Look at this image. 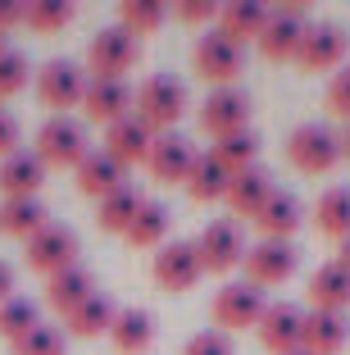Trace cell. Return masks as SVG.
I'll use <instances>...</instances> for the list:
<instances>
[{"instance_id": "20", "label": "cell", "mask_w": 350, "mask_h": 355, "mask_svg": "<svg viewBox=\"0 0 350 355\" xmlns=\"http://www.w3.org/2000/svg\"><path fill=\"white\" fill-rule=\"evenodd\" d=\"M132 101H137V92L128 83H87V96H82V110H87V119L91 123H119V119H128L132 114Z\"/></svg>"}, {"instance_id": "34", "label": "cell", "mask_w": 350, "mask_h": 355, "mask_svg": "<svg viewBox=\"0 0 350 355\" xmlns=\"http://www.w3.org/2000/svg\"><path fill=\"white\" fill-rule=\"evenodd\" d=\"M168 5L164 0H123V5H119V28L123 32H132L137 42H141V37H150V32H159L168 23Z\"/></svg>"}, {"instance_id": "8", "label": "cell", "mask_w": 350, "mask_h": 355, "mask_svg": "<svg viewBox=\"0 0 350 355\" xmlns=\"http://www.w3.org/2000/svg\"><path fill=\"white\" fill-rule=\"evenodd\" d=\"M87 83H91V78L82 73V64H73V60H46L42 73H37V101H42L51 114H69L73 105H82Z\"/></svg>"}, {"instance_id": "16", "label": "cell", "mask_w": 350, "mask_h": 355, "mask_svg": "<svg viewBox=\"0 0 350 355\" xmlns=\"http://www.w3.org/2000/svg\"><path fill=\"white\" fill-rule=\"evenodd\" d=\"M255 333H259V342H264V351H273V355H296L300 351V337H305V310H300V305H291V301L268 305Z\"/></svg>"}, {"instance_id": "32", "label": "cell", "mask_w": 350, "mask_h": 355, "mask_svg": "<svg viewBox=\"0 0 350 355\" xmlns=\"http://www.w3.org/2000/svg\"><path fill=\"white\" fill-rule=\"evenodd\" d=\"M114 319H119V305H114L105 292H91L69 319H64V328H69L73 337H100V333L114 328Z\"/></svg>"}, {"instance_id": "17", "label": "cell", "mask_w": 350, "mask_h": 355, "mask_svg": "<svg viewBox=\"0 0 350 355\" xmlns=\"http://www.w3.org/2000/svg\"><path fill=\"white\" fill-rule=\"evenodd\" d=\"M155 137H159V132H155L150 123H141L137 114H128V119H119V123L105 128V150H110L123 168H132V164H146Z\"/></svg>"}, {"instance_id": "9", "label": "cell", "mask_w": 350, "mask_h": 355, "mask_svg": "<svg viewBox=\"0 0 350 355\" xmlns=\"http://www.w3.org/2000/svg\"><path fill=\"white\" fill-rule=\"evenodd\" d=\"M305 5H282V10L268 14V28L259 32V55H264L268 64H296L300 55V42H305Z\"/></svg>"}, {"instance_id": "39", "label": "cell", "mask_w": 350, "mask_h": 355, "mask_svg": "<svg viewBox=\"0 0 350 355\" xmlns=\"http://www.w3.org/2000/svg\"><path fill=\"white\" fill-rule=\"evenodd\" d=\"M14 355H64V333L51 324L32 328L23 342H14Z\"/></svg>"}, {"instance_id": "38", "label": "cell", "mask_w": 350, "mask_h": 355, "mask_svg": "<svg viewBox=\"0 0 350 355\" xmlns=\"http://www.w3.org/2000/svg\"><path fill=\"white\" fill-rule=\"evenodd\" d=\"M28 55L23 51H0V105L14 101V96L28 87Z\"/></svg>"}, {"instance_id": "1", "label": "cell", "mask_w": 350, "mask_h": 355, "mask_svg": "<svg viewBox=\"0 0 350 355\" xmlns=\"http://www.w3.org/2000/svg\"><path fill=\"white\" fill-rule=\"evenodd\" d=\"M132 114L150 123L155 132H177V119L186 114V83L173 73H150L141 78L132 101Z\"/></svg>"}, {"instance_id": "19", "label": "cell", "mask_w": 350, "mask_h": 355, "mask_svg": "<svg viewBox=\"0 0 350 355\" xmlns=\"http://www.w3.org/2000/svg\"><path fill=\"white\" fill-rule=\"evenodd\" d=\"M305 296H309V310H323V314H346L350 310V269H341L337 260L319 264L305 282Z\"/></svg>"}, {"instance_id": "45", "label": "cell", "mask_w": 350, "mask_h": 355, "mask_svg": "<svg viewBox=\"0 0 350 355\" xmlns=\"http://www.w3.org/2000/svg\"><path fill=\"white\" fill-rule=\"evenodd\" d=\"M10 296H19V292H14V269H10L5 260H0V305L10 301Z\"/></svg>"}, {"instance_id": "13", "label": "cell", "mask_w": 350, "mask_h": 355, "mask_svg": "<svg viewBox=\"0 0 350 355\" xmlns=\"http://www.w3.org/2000/svg\"><path fill=\"white\" fill-rule=\"evenodd\" d=\"M200 132L214 137V141H223V137L232 132H246L250 128V92H241V87H218V92H209V101L200 105Z\"/></svg>"}, {"instance_id": "49", "label": "cell", "mask_w": 350, "mask_h": 355, "mask_svg": "<svg viewBox=\"0 0 350 355\" xmlns=\"http://www.w3.org/2000/svg\"><path fill=\"white\" fill-rule=\"evenodd\" d=\"M296 355H305V351H296Z\"/></svg>"}, {"instance_id": "6", "label": "cell", "mask_w": 350, "mask_h": 355, "mask_svg": "<svg viewBox=\"0 0 350 355\" xmlns=\"http://www.w3.org/2000/svg\"><path fill=\"white\" fill-rule=\"evenodd\" d=\"M287 159L300 173H332L341 159V132H332L328 123H300L287 137Z\"/></svg>"}, {"instance_id": "35", "label": "cell", "mask_w": 350, "mask_h": 355, "mask_svg": "<svg viewBox=\"0 0 350 355\" xmlns=\"http://www.w3.org/2000/svg\"><path fill=\"white\" fill-rule=\"evenodd\" d=\"M32 328H42V310H37L32 296H10V301L0 305V337H5L10 346L23 342Z\"/></svg>"}, {"instance_id": "48", "label": "cell", "mask_w": 350, "mask_h": 355, "mask_svg": "<svg viewBox=\"0 0 350 355\" xmlns=\"http://www.w3.org/2000/svg\"><path fill=\"white\" fill-rule=\"evenodd\" d=\"M0 51H10V46H5V37H0Z\"/></svg>"}, {"instance_id": "25", "label": "cell", "mask_w": 350, "mask_h": 355, "mask_svg": "<svg viewBox=\"0 0 350 355\" xmlns=\"http://www.w3.org/2000/svg\"><path fill=\"white\" fill-rule=\"evenodd\" d=\"M128 182V168L110 155V150H91V155L78 164V187L87 191L91 200H105L110 191H119Z\"/></svg>"}, {"instance_id": "22", "label": "cell", "mask_w": 350, "mask_h": 355, "mask_svg": "<svg viewBox=\"0 0 350 355\" xmlns=\"http://www.w3.org/2000/svg\"><path fill=\"white\" fill-rule=\"evenodd\" d=\"M268 5H259V0H232V5H218V23L214 28L223 32L227 42H237V46H246V42H259V32L268 28Z\"/></svg>"}, {"instance_id": "21", "label": "cell", "mask_w": 350, "mask_h": 355, "mask_svg": "<svg viewBox=\"0 0 350 355\" xmlns=\"http://www.w3.org/2000/svg\"><path fill=\"white\" fill-rule=\"evenodd\" d=\"M346 342H350L346 314H323V310L305 314V337H300V351L305 355H341Z\"/></svg>"}, {"instance_id": "42", "label": "cell", "mask_w": 350, "mask_h": 355, "mask_svg": "<svg viewBox=\"0 0 350 355\" xmlns=\"http://www.w3.org/2000/svg\"><path fill=\"white\" fill-rule=\"evenodd\" d=\"M328 110L337 119H346L350 123V64L346 69H337V73L328 78Z\"/></svg>"}, {"instance_id": "14", "label": "cell", "mask_w": 350, "mask_h": 355, "mask_svg": "<svg viewBox=\"0 0 350 355\" xmlns=\"http://www.w3.org/2000/svg\"><path fill=\"white\" fill-rule=\"evenodd\" d=\"M196 159H200V150L191 146V137L159 132V137H155V146H150V155H146V168H150V178H155V182H164V187H173V182L186 187V178H191Z\"/></svg>"}, {"instance_id": "37", "label": "cell", "mask_w": 350, "mask_h": 355, "mask_svg": "<svg viewBox=\"0 0 350 355\" xmlns=\"http://www.w3.org/2000/svg\"><path fill=\"white\" fill-rule=\"evenodd\" d=\"M214 155L223 159L232 173H246V168H255L259 164V137L250 132H232V137H223V141H214Z\"/></svg>"}, {"instance_id": "36", "label": "cell", "mask_w": 350, "mask_h": 355, "mask_svg": "<svg viewBox=\"0 0 350 355\" xmlns=\"http://www.w3.org/2000/svg\"><path fill=\"white\" fill-rule=\"evenodd\" d=\"M23 23H28L32 32H42V37H55V32H64L73 23V14H78V5H69V0H32V5H23Z\"/></svg>"}, {"instance_id": "28", "label": "cell", "mask_w": 350, "mask_h": 355, "mask_svg": "<svg viewBox=\"0 0 350 355\" xmlns=\"http://www.w3.org/2000/svg\"><path fill=\"white\" fill-rule=\"evenodd\" d=\"M227 187H232V168H227L223 159L214 155V150H200L196 168H191V178H186V191H191V200H200V205H209V200H223Z\"/></svg>"}, {"instance_id": "46", "label": "cell", "mask_w": 350, "mask_h": 355, "mask_svg": "<svg viewBox=\"0 0 350 355\" xmlns=\"http://www.w3.org/2000/svg\"><path fill=\"white\" fill-rule=\"evenodd\" d=\"M337 264H341V269H350V237L337 241Z\"/></svg>"}, {"instance_id": "4", "label": "cell", "mask_w": 350, "mask_h": 355, "mask_svg": "<svg viewBox=\"0 0 350 355\" xmlns=\"http://www.w3.org/2000/svg\"><path fill=\"white\" fill-rule=\"evenodd\" d=\"M191 64H196V73L205 78L214 92L218 87H237L241 69H246V46L227 42L218 28H209V32H200L196 51H191Z\"/></svg>"}, {"instance_id": "33", "label": "cell", "mask_w": 350, "mask_h": 355, "mask_svg": "<svg viewBox=\"0 0 350 355\" xmlns=\"http://www.w3.org/2000/svg\"><path fill=\"white\" fill-rule=\"evenodd\" d=\"M46 223H51V214H46V205L37 196L32 200H0V232H10L19 241H32Z\"/></svg>"}, {"instance_id": "24", "label": "cell", "mask_w": 350, "mask_h": 355, "mask_svg": "<svg viewBox=\"0 0 350 355\" xmlns=\"http://www.w3.org/2000/svg\"><path fill=\"white\" fill-rule=\"evenodd\" d=\"M300 223H305V214H300V200L291 196V191H273L268 205L255 214V228H259L264 241H291Z\"/></svg>"}, {"instance_id": "10", "label": "cell", "mask_w": 350, "mask_h": 355, "mask_svg": "<svg viewBox=\"0 0 350 355\" xmlns=\"http://www.w3.org/2000/svg\"><path fill=\"white\" fill-rule=\"evenodd\" d=\"M23 255H28V269L55 278V273L73 269L78 264V232L64 228V223H46L32 241H23Z\"/></svg>"}, {"instance_id": "23", "label": "cell", "mask_w": 350, "mask_h": 355, "mask_svg": "<svg viewBox=\"0 0 350 355\" xmlns=\"http://www.w3.org/2000/svg\"><path fill=\"white\" fill-rule=\"evenodd\" d=\"M273 178L264 173V168H246V173H232V187H227V209H232V214H237V219H255L259 209L268 205V196H273Z\"/></svg>"}, {"instance_id": "12", "label": "cell", "mask_w": 350, "mask_h": 355, "mask_svg": "<svg viewBox=\"0 0 350 355\" xmlns=\"http://www.w3.org/2000/svg\"><path fill=\"white\" fill-rule=\"evenodd\" d=\"M241 269H246V282H250V287L268 292V287H278V282H287L291 273L300 269V251L291 246V241H264V237H259L255 246L246 251Z\"/></svg>"}, {"instance_id": "29", "label": "cell", "mask_w": 350, "mask_h": 355, "mask_svg": "<svg viewBox=\"0 0 350 355\" xmlns=\"http://www.w3.org/2000/svg\"><path fill=\"white\" fill-rule=\"evenodd\" d=\"M146 205V196L132 187V182H123L119 191H110L105 200H96V223H100V232H114V237H123L128 223L137 219V209Z\"/></svg>"}, {"instance_id": "44", "label": "cell", "mask_w": 350, "mask_h": 355, "mask_svg": "<svg viewBox=\"0 0 350 355\" xmlns=\"http://www.w3.org/2000/svg\"><path fill=\"white\" fill-rule=\"evenodd\" d=\"M23 14L28 10H23L19 0H0V37H5L10 28H23Z\"/></svg>"}, {"instance_id": "26", "label": "cell", "mask_w": 350, "mask_h": 355, "mask_svg": "<svg viewBox=\"0 0 350 355\" xmlns=\"http://www.w3.org/2000/svg\"><path fill=\"white\" fill-rule=\"evenodd\" d=\"M110 342L119 355H146L155 346V314L150 310H119V319H114L110 328Z\"/></svg>"}, {"instance_id": "15", "label": "cell", "mask_w": 350, "mask_h": 355, "mask_svg": "<svg viewBox=\"0 0 350 355\" xmlns=\"http://www.w3.org/2000/svg\"><path fill=\"white\" fill-rule=\"evenodd\" d=\"M150 273L164 292H191L200 282V273H205L200 269V255H196V241H164L155 251Z\"/></svg>"}, {"instance_id": "7", "label": "cell", "mask_w": 350, "mask_h": 355, "mask_svg": "<svg viewBox=\"0 0 350 355\" xmlns=\"http://www.w3.org/2000/svg\"><path fill=\"white\" fill-rule=\"evenodd\" d=\"M264 310H268L264 292L250 287V282H227V287H218L214 305H209L218 333H246V328H259Z\"/></svg>"}, {"instance_id": "3", "label": "cell", "mask_w": 350, "mask_h": 355, "mask_svg": "<svg viewBox=\"0 0 350 355\" xmlns=\"http://www.w3.org/2000/svg\"><path fill=\"white\" fill-rule=\"evenodd\" d=\"M91 155V141H87V128L78 123V119L69 114H51L42 123V132H37V159H42L46 168H73L78 173V164Z\"/></svg>"}, {"instance_id": "43", "label": "cell", "mask_w": 350, "mask_h": 355, "mask_svg": "<svg viewBox=\"0 0 350 355\" xmlns=\"http://www.w3.org/2000/svg\"><path fill=\"white\" fill-rule=\"evenodd\" d=\"M19 137H23V132H19V119H14L10 110L0 105V159H10L14 150H23V146H19Z\"/></svg>"}, {"instance_id": "47", "label": "cell", "mask_w": 350, "mask_h": 355, "mask_svg": "<svg viewBox=\"0 0 350 355\" xmlns=\"http://www.w3.org/2000/svg\"><path fill=\"white\" fill-rule=\"evenodd\" d=\"M341 155H350V123H346V132H341Z\"/></svg>"}, {"instance_id": "40", "label": "cell", "mask_w": 350, "mask_h": 355, "mask_svg": "<svg viewBox=\"0 0 350 355\" xmlns=\"http://www.w3.org/2000/svg\"><path fill=\"white\" fill-rule=\"evenodd\" d=\"M173 19L191 23V28H209V23H218V5H214V0H177Z\"/></svg>"}, {"instance_id": "27", "label": "cell", "mask_w": 350, "mask_h": 355, "mask_svg": "<svg viewBox=\"0 0 350 355\" xmlns=\"http://www.w3.org/2000/svg\"><path fill=\"white\" fill-rule=\"evenodd\" d=\"M91 292H96V287H91V273H87L82 264H73V269L46 278V305H51L60 319H69V314L78 310V305H82Z\"/></svg>"}, {"instance_id": "2", "label": "cell", "mask_w": 350, "mask_h": 355, "mask_svg": "<svg viewBox=\"0 0 350 355\" xmlns=\"http://www.w3.org/2000/svg\"><path fill=\"white\" fill-rule=\"evenodd\" d=\"M137 60H141V42H137L132 32H123L119 23L100 28L87 42V69H91L96 83H128Z\"/></svg>"}, {"instance_id": "5", "label": "cell", "mask_w": 350, "mask_h": 355, "mask_svg": "<svg viewBox=\"0 0 350 355\" xmlns=\"http://www.w3.org/2000/svg\"><path fill=\"white\" fill-rule=\"evenodd\" d=\"M346 55H350V32L341 23L323 19V23H309L305 28L296 69L300 73H337V69H346Z\"/></svg>"}, {"instance_id": "18", "label": "cell", "mask_w": 350, "mask_h": 355, "mask_svg": "<svg viewBox=\"0 0 350 355\" xmlns=\"http://www.w3.org/2000/svg\"><path fill=\"white\" fill-rule=\"evenodd\" d=\"M46 187V164L37 150H14L10 159H0V196L5 200H32Z\"/></svg>"}, {"instance_id": "41", "label": "cell", "mask_w": 350, "mask_h": 355, "mask_svg": "<svg viewBox=\"0 0 350 355\" xmlns=\"http://www.w3.org/2000/svg\"><path fill=\"white\" fill-rule=\"evenodd\" d=\"M182 355H237V351H232V337H227V333L205 328V333H196L191 342L182 346Z\"/></svg>"}, {"instance_id": "11", "label": "cell", "mask_w": 350, "mask_h": 355, "mask_svg": "<svg viewBox=\"0 0 350 355\" xmlns=\"http://www.w3.org/2000/svg\"><path fill=\"white\" fill-rule=\"evenodd\" d=\"M196 255L205 273H232L246 260V237H241L237 219H209L196 237Z\"/></svg>"}, {"instance_id": "31", "label": "cell", "mask_w": 350, "mask_h": 355, "mask_svg": "<svg viewBox=\"0 0 350 355\" xmlns=\"http://www.w3.org/2000/svg\"><path fill=\"white\" fill-rule=\"evenodd\" d=\"M314 228L332 241L350 237V187L346 182H337V187H328L319 196V205H314Z\"/></svg>"}, {"instance_id": "30", "label": "cell", "mask_w": 350, "mask_h": 355, "mask_svg": "<svg viewBox=\"0 0 350 355\" xmlns=\"http://www.w3.org/2000/svg\"><path fill=\"white\" fill-rule=\"evenodd\" d=\"M123 241L132 246V251H159L168 241V205H159V200H146L141 209H137V219L128 223V232H123Z\"/></svg>"}]
</instances>
